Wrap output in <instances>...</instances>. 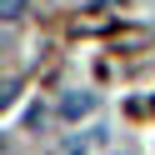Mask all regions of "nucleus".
<instances>
[{"mask_svg":"<svg viewBox=\"0 0 155 155\" xmlns=\"http://www.w3.org/2000/svg\"><path fill=\"white\" fill-rule=\"evenodd\" d=\"M25 15V0H0V20H20Z\"/></svg>","mask_w":155,"mask_h":155,"instance_id":"2","label":"nucleus"},{"mask_svg":"<svg viewBox=\"0 0 155 155\" xmlns=\"http://www.w3.org/2000/svg\"><path fill=\"white\" fill-rule=\"evenodd\" d=\"M15 90H20V85H15V80H5V85H0V110H5V105L15 100Z\"/></svg>","mask_w":155,"mask_h":155,"instance_id":"3","label":"nucleus"},{"mask_svg":"<svg viewBox=\"0 0 155 155\" xmlns=\"http://www.w3.org/2000/svg\"><path fill=\"white\" fill-rule=\"evenodd\" d=\"M90 110H95V95L90 90H75V95L60 100V120H80V115H90Z\"/></svg>","mask_w":155,"mask_h":155,"instance_id":"1","label":"nucleus"}]
</instances>
